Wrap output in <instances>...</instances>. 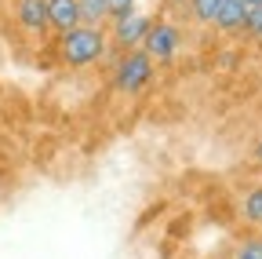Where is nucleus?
Instances as JSON below:
<instances>
[{
	"mask_svg": "<svg viewBox=\"0 0 262 259\" xmlns=\"http://www.w3.org/2000/svg\"><path fill=\"white\" fill-rule=\"evenodd\" d=\"M110 51V37H106V26H73L58 33V58L66 62L70 70H84L95 66L98 58Z\"/></svg>",
	"mask_w": 262,
	"mask_h": 259,
	"instance_id": "obj_1",
	"label": "nucleus"
},
{
	"mask_svg": "<svg viewBox=\"0 0 262 259\" xmlns=\"http://www.w3.org/2000/svg\"><path fill=\"white\" fill-rule=\"evenodd\" d=\"M157 77V66H153V58L142 51V48H127L120 51V62H117V70H113V81L124 95H139L153 84Z\"/></svg>",
	"mask_w": 262,
	"mask_h": 259,
	"instance_id": "obj_2",
	"label": "nucleus"
},
{
	"mask_svg": "<svg viewBox=\"0 0 262 259\" xmlns=\"http://www.w3.org/2000/svg\"><path fill=\"white\" fill-rule=\"evenodd\" d=\"M139 48L153 58V66H164V62H171V58L182 51V29H179L175 22H164V18L157 22V18H153Z\"/></svg>",
	"mask_w": 262,
	"mask_h": 259,
	"instance_id": "obj_3",
	"label": "nucleus"
},
{
	"mask_svg": "<svg viewBox=\"0 0 262 259\" xmlns=\"http://www.w3.org/2000/svg\"><path fill=\"white\" fill-rule=\"evenodd\" d=\"M149 22H153V15H146V11H127V15H120V18H110L106 26H110V48H120V51H127V48H139L142 44V37H146V29H149Z\"/></svg>",
	"mask_w": 262,
	"mask_h": 259,
	"instance_id": "obj_4",
	"label": "nucleus"
},
{
	"mask_svg": "<svg viewBox=\"0 0 262 259\" xmlns=\"http://www.w3.org/2000/svg\"><path fill=\"white\" fill-rule=\"evenodd\" d=\"M15 22L26 33H48V0H15Z\"/></svg>",
	"mask_w": 262,
	"mask_h": 259,
	"instance_id": "obj_5",
	"label": "nucleus"
},
{
	"mask_svg": "<svg viewBox=\"0 0 262 259\" xmlns=\"http://www.w3.org/2000/svg\"><path fill=\"white\" fill-rule=\"evenodd\" d=\"M244 18H248V8L241 4V0H219L211 26L219 29V33H241V29H244Z\"/></svg>",
	"mask_w": 262,
	"mask_h": 259,
	"instance_id": "obj_6",
	"label": "nucleus"
},
{
	"mask_svg": "<svg viewBox=\"0 0 262 259\" xmlns=\"http://www.w3.org/2000/svg\"><path fill=\"white\" fill-rule=\"evenodd\" d=\"M48 22L55 33H66V29L80 26V11H77V0H48Z\"/></svg>",
	"mask_w": 262,
	"mask_h": 259,
	"instance_id": "obj_7",
	"label": "nucleus"
},
{
	"mask_svg": "<svg viewBox=\"0 0 262 259\" xmlns=\"http://www.w3.org/2000/svg\"><path fill=\"white\" fill-rule=\"evenodd\" d=\"M77 11L84 26H106L110 22V8L106 0H77Z\"/></svg>",
	"mask_w": 262,
	"mask_h": 259,
	"instance_id": "obj_8",
	"label": "nucleus"
},
{
	"mask_svg": "<svg viewBox=\"0 0 262 259\" xmlns=\"http://www.w3.org/2000/svg\"><path fill=\"white\" fill-rule=\"evenodd\" d=\"M241 212H244V219H248V223L262 226V186H251V190L244 193V201H241Z\"/></svg>",
	"mask_w": 262,
	"mask_h": 259,
	"instance_id": "obj_9",
	"label": "nucleus"
},
{
	"mask_svg": "<svg viewBox=\"0 0 262 259\" xmlns=\"http://www.w3.org/2000/svg\"><path fill=\"white\" fill-rule=\"evenodd\" d=\"M186 4H189V15H193L196 22H201V26H211L219 0H186Z\"/></svg>",
	"mask_w": 262,
	"mask_h": 259,
	"instance_id": "obj_10",
	"label": "nucleus"
},
{
	"mask_svg": "<svg viewBox=\"0 0 262 259\" xmlns=\"http://www.w3.org/2000/svg\"><path fill=\"white\" fill-rule=\"evenodd\" d=\"M233 259H262V237H244L233 248Z\"/></svg>",
	"mask_w": 262,
	"mask_h": 259,
	"instance_id": "obj_11",
	"label": "nucleus"
},
{
	"mask_svg": "<svg viewBox=\"0 0 262 259\" xmlns=\"http://www.w3.org/2000/svg\"><path fill=\"white\" fill-rule=\"evenodd\" d=\"M244 29H248L251 37H262V4L248 11V18H244Z\"/></svg>",
	"mask_w": 262,
	"mask_h": 259,
	"instance_id": "obj_12",
	"label": "nucleus"
},
{
	"mask_svg": "<svg viewBox=\"0 0 262 259\" xmlns=\"http://www.w3.org/2000/svg\"><path fill=\"white\" fill-rule=\"evenodd\" d=\"M135 4H139V0H106L110 18H120V15H127V11H135Z\"/></svg>",
	"mask_w": 262,
	"mask_h": 259,
	"instance_id": "obj_13",
	"label": "nucleus"
},
{
	"mask_svg": "<svg viewBox=\"0 0 262 259\" xmlns=\"http://www.w3.org/2000/svg\"><path fill=\"white\" fill-rule=\"evenodd\" d=\"M255 157H258V165H262V135H258V143H255Z\"/></svg>",
	"mask_w": 262,
	"mask_h": 259,
	"instance_id": "obj_14",
	"label": "nucleus"
},
{
	"mask_svg": "<svg viewBox=\"0 0 262 259\" xmlns=\"http://www.w3.org/2000/svg\"><path fill=\"white\" fill-rule=\"evenodd\" d=\"M241 4H244V8L251 11V8H258V4H262V0H241Z\"/></svg>",
	"mask_w": 262,
	"mask_h": 259,
	"instance_id": "obj_15",
	"label": "nucleus"
}]
</instances>
